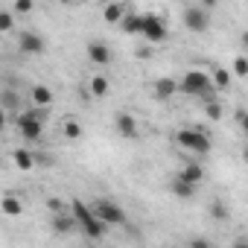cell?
Masks as SVG:
<instances>
[{
    "label": "cell",
    "instance_id": "obj_1",
    "mask_svg": "<svg viewBox=\"0 0 248 248\" xmlns=\"http://www.w3.org/2000/svg\"><path fill=\"white\" fill-rule=\"evenodd\" d=\"M67 213L73 216L76 228H79V231H82L88 239H102V236H105V231H108V228H105V225H102V222L93 216V210H91V207H88L82 199H73Z\"/></svg>",
    "mask_w": 248,
    "mask_h": 248
},
{
    "label": "cell",
    "instance_id": "obj_2",
    "mask_svg": "<svg viewBox=\"0 0 248 248\" xmlns=\"http://www.w3.org/2000/svg\"><path fill=\"white\" fill-rule=\"evenodd\" d=\"M178 91H184V93H190V96H199V99H204V102H210L213 99V85H210V73L207 70H187L184 76H181V82H178Z\"/></svg>",
    "mask_w": 248,
    "mask_h": 248
},
{
    "label": "cell",
    "instance_id": "obj_3",
    "mask_svg": "<svg viewBox=\"0 0 248 248\" xmlns=\"http://www.w3.org/2000/svg\"><path fill=\"white\" fill-rule=\"evenodd\" d=\"M175 143L193 155H207L210 152V135L202 129H178L175 132Z\"/></svg>",
    "mask_w": 248,
    "mask_h": 248
},
{
    "label": "cell",
    "instance_id": "obj_4",
    "mask_svg": "<svg viewBox=\"0 0 248 248\" xmlns=\"http://www.w3.org/2000/svg\"><path fill=\"white\" fill-rule=\"evenodd\" d=\"M91 210H93V216H96L105 228H111V225H126V210H123L117 202L99 199L96 204H91Z\"/></svg>",
    "mask_w": 248,
    "mask_h": 248
},
{
    "label": "cell",
    "instance_id": "obj_5",
    "mask_svg": "<svg viewBox=\"0 0 248 248\" xmlns=\"http://www.w3.org/2000/svg\"><path fill=\"white\" fill-rule=\"evenodd\" d=\"M140 35H143L149 44H161V41L167 38V21H164L161 15H143Z\"/></svg>",
    "mask_w": 248,
    "mask_h": 248
},
{
    "label": "cell",
    "instance_id": "obj_6",
    "mask_svg": "<svg viewBox=\"0 0 248 248\" xmlns=\"http://www.w3.org/2000/svg\"><path fill=\"white\" fill-rule=\"evenodd\" d=\"M181 21H184V27H187L190 32H204V30L210 27V12L196 3V6H187V9H184V18H181Z\"/></svg>",
    "mask_w": 248,
    "mask_h": 248
},
{
    "label": "cell",
    "instance_id": "obj_7",
    "mask_svg": "<svg viewBox=\"0 0 248 248\" xmlns=\"http://www.w3.org/2000/svg\"><path fill=\"white\" fill-rule=\"evenodd\" d=\"M18 47H21V53H27V56H41V53H44V35L35 32V30H24V32L18 35Z\"/></svg>",
    "mask_w": 248,
    "mask_h": 248
},
{
    "label": "cell",
    "instance_id": "obj_8",
    "mask_svg": "<svg viewBox=\"0 0 248 248\" xmlns=\"http://www.w3.org/2000/svg\"><path fill=\"white\" fill-rule=\"evenodd\" d=\"M114 120H117V132H120V138H126V140H138V138H140V126H138V120H135L129 111H120Z\"/></svg>",
    "mask_w": 248,
    "mask_h": 248
},
{
    "label": "cell",
    "instance_id": "obj_9",
    "mask_svg": "<svg viewBox=\"0 0 248 248\" xmlns=\"http://www.w3.org/2000/svg\"><path fill=\"white\" fill-rule=\"evenodd\" d=\"M88 59L96 64V67H105V64H111V47L105 44V41H91L88 44Z\"/></svg>",
    "mask_w": 248,
    "mask_h": 248
},
{
    "label": "cell",
    "instance_id": "obj_10",
    "mask_svg": "<svg viewBox=\"0 0 248 248\" xmlns=\"http://www.w3.org/2000/svg\"><path fill=\"white\" fill-rule=\"evenodd\" d=\"M175 93H178V82H175V79H170V76H164V79H158V82L152 85V96H155V99H161V102L172 99Z\"/></svg>",
    "mask_w": 248,
    "mask_h": 248
},
{
    "label": "cell",
    "instance_id": "obj_11",
    "mask_svg": "<svg viewBox=\"0 0 248 248\" xmlns=\"http://www.w3.org/2000/svg\"><path fill=\"white\" fill-rule=\"evenodd\" d=\"M30 99H32V105H35V108L47 111V108H50V102H53V88H47V85H35V88L30 91Z\"/></svg>",
    "mask_w": 248,
    "mask_h": 248
},
{
    "label": "cell",
    "instance_id": "obj_12",
    "mask_svg": "<svg viewBox=\"0 0 248 248\" xmlns=\"http://www.w3.org/2000/svg\"><path fill=\"white\" fill-rule=\"evenodd\" d=\"M178 178L187 181V184H193V187H199V184L204 181V167H202V164H184L181 172H178Z\"/></svg>",
    "mask_w": 248,
    "mask_h": 248
},
{
    "label": "cell",
    "instance_id": "obj_13",
    "mask_svg": "<svg viewBox=\"0 0 248 248\" xmlns=\"http://www.w3.org/2000/svg\"><path fill=\"white\" fill-rule=\"evenodd\" d=\"M73 231H76V222H73L70 213H53V233H59V236H70Z\"/></svg>",
    "mask_w": 248,
    "mask_h": 248
},
{
    "label": "cell",
    "instance_id": "obj_14",
    "mask_svg": "<svg viewBox=\"0 0 248 248\" xmlns=\"http://www.w3.org/2000/svg\"><path fill=\"white\" fill-rule=\"evenodd\" d=\"M140 27H143V15H135V12H126V18L120 21V30L126 35H140Z\"/></svg>",
    "mask_w": 248,
    "mask_h": 248
},
{
    "label": "cell",
    "instance_id": "obj_15",
    "mask_svg": "<svg viewBox=\"0 0 248 248\" xmlns=\"http://www.w3.org/2000/svg\"><path fill=\"white\" fill-rule=\"evenodd\" d=\"M0 210H3L6 216H21L24 213V202L18 199V196H3V199H0Z\"/></svg>",
    "mask_w": 248,
    "mask_h": 248
},
{
    "label": "cell",
    "instance_id": "obj_16",
    "mask_svg": "<svg viewBox=\"0 0 248 248\" xmlns=\"http://www.w3.org/2000/svg\"><path fill=\"white\" fill-rule=\"evenodd\" d=\"M12 161H15V167H18V170H24V172H27V170H32V167H35V152H30V149H15V152H12Z\"/></svg>",
    "mask_w": 248,
    "mask_h": 248
},
{
    "label": "cell",
    "instance_id": "obj_17",
    "mask_svg": "<svg viewBox=\"0 0 248 248\" xmlns=\"http://www.w3.org/2000/svg\"><path fill=\"white\" fill-rule=\"evenodd\" d=\"M126 12H129V9L123 6V3H111V6H105V9H102V18H105L108 24H120L123 18H126Z\"/></svg>",
    "mask_w": 248,
    "mask_h": 248
},
{
    "label": "cell",
    "instance_id": "obj_18",
    "mask_svg": "<svg viewBox=\"0 0 248 248\" xmlns=\"http://www.w3.org/2000/svg\"><path fill=\"white\" fill-rule=\"evenodd\" d=\"M88 91H91V96H96V99H99V96H105V93L111 91V82H108L105 76H93V79H91V85H88Z\"/></svg>",
    "mask_w": 248,
    "mask_h": 248
},
{
    "label": "cell",
    "instance_id": "obj_19",
    "mask_svg": "<svg viewBox=\"0 0 248 248\" xmlns=\"http://www.w3.org/2000/svg\"><path fill=\"white\" fill-rule=\"evenodd\" d=\"M172 193H175L178 199H193V196H196V187L187 184V181H181V178L175 175V178H172Z\"/></svg>",
    "mask_w": 248,
    "mask_h": 248
},
{
    "label": "cell",
    "instance_id": "obj_20",
    "mask_svg": "<svg viewBox=\"0 0 248 248\" xmlns=\"http://www.w3.org/2000/svg\"><path fill=\"white\" fill-rule=\"evenodd\" d=\"M210 85H213V91H228L231 88V73L228 70H213Z\"/></svg>",
    "mask_w": 248,
    "mask_h": 248
},
{
    "label": "cell",
    "instance_id": "obj_21",
    "mask_svg": "<svg viewBox=\"0 0 248 248\" xmlns=\"http://www.w3.org/2000/svg\"><path fill=\"white\" fill-rule=\"evenodd\" d=\"M62 132H64V138H67V140H79V138H82V126H79L76 120H64Z\"/></svg>",
    "mask_w": 248,
    "mask_h": 248
},
{
    "label": "cell",
    "instance_id": "obj_22",
    "mask_svg": "<svg viewBox=\"0 0 248 248\" xmlns=\"http://www.w3.org/2000/svg\"><path fill=\"white\" fill-rule=\"evenodd\" d=\"M210 216H213V219H216V222H225V219H228V216H231V213H228V207H225V204H222V202H219V199H216V202H213V204H210Z\"/></svg>",
    "mask_w": 248,
    "mask_h": 248
},
{
    "label": "cell",
    "instance_id": "obj_23",
    "mask_svg": "<svg viewBox=\"0 0 248 248\" xmlns=\"http://www.w3.org/2000/svg\"><path fill=\"white\" fill-rule=\"evenodd\" d=\"M15 27V15L9 9H0V32H9Z\"/></svg>",
    "mask_w": 248,
    "mask_h": 248
},
{
    "label": "cell",
    "instance_id": "obj_24",
    "mask_svg": "<svg viewBox=\"0 0 248 248\" xmlns=\"http://www.w3.org/2000/svg\"><path fill=\"white\" fill-rule=\"evenodd\" d=\"M204 114H207V120H222V114H225V111H222V105H219V102H213V99H210V102H204Z\"/></svg>",
    "mask_w": 248,
    "mask_h": 248
},
{
    "label": "cell",
    "instance_id": "obj_25",
    "mask_svg": "<svg viewBox=\"0 0 248 248\" xmlns=\"http://www.w3.org/2000/svg\"><path fill=\"white\" fill-rule=\"evenodd\" d=\"M233 73H236V76H245V73H248V59H245V56H236V59H233Z\"/></svg>",
    "mask_w": 248,
    "mask_h": 248
},
{
    "label": "cell",
    "instance_id": "obj_26",
    "mask_svg": "<svg viewBox=\"0 0 248 248\" xmlns=\"http://www.w3.org/2000/svg\"><path fill=\"white\" fill-rule=\"evenodd\" d=\"M30 12H32V3H30V0H18L15 9H12V15H30Z\"/></svg>",
    "mask_w": 248,
    "mask_h": 248
},
{
    "label": "cell",
    "instance_id": "obj_27",
    "mask_svg": "<svg viewBox=\"0 0 248 248\" xmlns=\"http://www.w3.org/2000/svg\"><path fill=\"white\" fill-rule=\"evenodd\" d=\"M187 248H213V245H210V239H202V236H196V239H193Z\"/></svg>",
    "mask_w": 248,
    "mask_h": 248
},
{
    "label": "cell",
    "instance_id": "obj_28",
    "mask_svg": "<svg viewBox=\"0 0 248 248\" xmlns=\"http://www.w3.org/2000/svg\"><path fill=\"white\" fill-rule=\"evenodd\" d=\"M6 132V108H0V135Z\"/></svg>",
    "mask_w": 248,
    "mask_h": 248
},
{
    "label": "cell",
    "instance_id": "obj_29",
    "mask_svg": "<svg viewBox=\"0 0 248 248\" xmlns=\"http://www.w3.org/2000/svg\"><path fill=\"white\" fill-rule=\"evenodd\" d=\"M236 123H239V126H245V111L242 108H236Z\"/></svg>",
    "mask_w": 248,
    "mask_h": 248
},
{
    "label": "cell",
    "instance_id": "obj_30",
    "mask_svg": "<svg viewBox=\"0 0 248 248\" xmlns=\"http://www.w3.org/2000/svg\"><path fill=\"white\" fill-rule=\"evenodd\" d=\"M6 105L12 108V105H18V96H12V93H6Z\"/></svg>",
    "mask_w": 248,
    "mask_h": 248
},
{
    "label": "cell",
    "instance_id": "obj_31",
    "mask_svg": "<svg viewBox=\"0 0 248 248\" xmlns=\"http://www.w3.org/2000/svg\"><path fill=\"white\" fill-rule=\"evenodd\" d=\"M233 248H248V242H245V239H236V245H233Z\"/></svg>",
    "mask_w": 248,
    "mask_h": 248
}]
</instances>
